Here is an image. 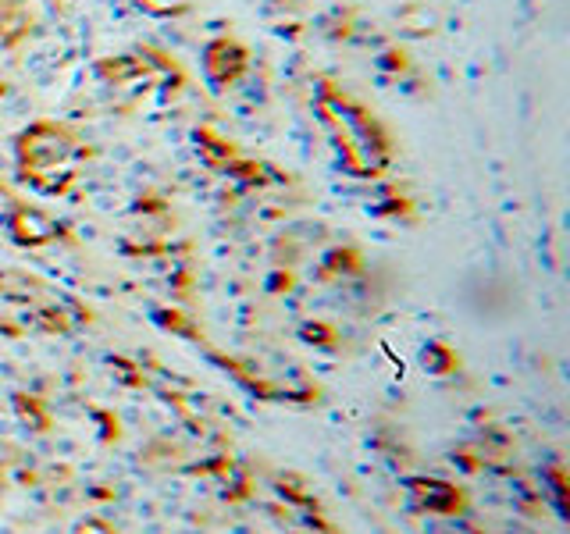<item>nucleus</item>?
<instances>
[{
	"mask_svg": "<svg viewBox=\"0 0 570 534\" xmlns=\"http://www.w3.org/2000/svg\"><path fill=\"white\" fill-rule=\"evenodd\" d=\"M72 161H75L72 139L61 129H54V125H40V129H33L22 139V164L25 171H33L36 178L68 175Z\"/></svg>",
	"mask_w": 570,
	"mask_h": 534,
	"instance_id": "nucleus-1",
	"label": "nucleus"
},
{
	"mask_svg": "<svg viewBox=\"0 0 570 534\" xmlns=\"http://www.w3.org/2000/svg\"><path fill=\"white\" fill-rule=\"evenodd\" d=\"M143 8H150L154 15H175L179 8H186V0H139Z\"/></svg>",
	"mask_w": 570,
	"mask_h": 534,
	"instance_id": "nucleus-2",
	"label": "nucleus"
},
{
	"mask_svg": "<svg viewBox=\"0 0 570 534\" xmlns=\"http://www.w3.org/2000/svg\"><path fill=\"white\" fill-rule=\"evenodd\" d=\"M79 534H107L100 524H86V527H79Z\"/></svg>",
	"mask_w": 570,
	"mask_h": 534,
	"instance_id": "nucleus-3",
	"label": "nucleus"
}]
</instances>
